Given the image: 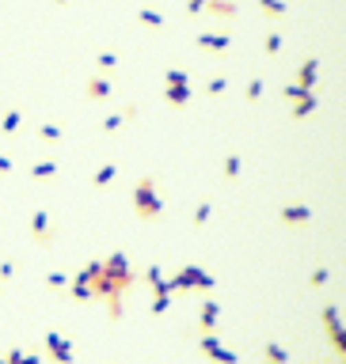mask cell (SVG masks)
Wrapping results in <instances>:
<instances>
[{
    "label": "cell",
    "mask_w": 346,
    "mask_h": 364,
    "mask_svg": "<svg viewBox=\"0 0 346 364\" xmlns=\"http://www.w3.org/2000/svg\"><path fill=\"white\" fill-rule=\"evenodd\" d=\"M46 284H49V289H65L69 277H65V274H49V277H46Z\"/></svg>",
    "instance_id": "obj_14"
},
{
    "label": "cell",
    "mask_w": 346,
    "mask_h": 364,
    "mask_svg": "<svg viewBox=\"0 0 346 364\" xmlns=\"http://www.w3.org/2000/svg\"><path fill=\"white\" fill-rule=\"evenodd\" d=\"M42 349H46L49 364H73V341H69L65 334L49 330L46 338H42Z\"/></svg>",
    "instance_id": "obj_4"
},
{
    "label": "cell",
    "mask_w": 346,
    "mask_h": 364,
    "mask_svg": "<svg viewBox=\"0 0 346 364\" xmlns=\"http://www.w3.org/2000/svg\"><path fill=\"white\" fill-rule=\"evenodd\" d=\"M12 274H16V262H4L0 266V281H12Z\"/></svg>",
    "instance_id": "obj_20"
},
{
    "label": "cell",
    "mask_w": 346,
    "mask_h": 364,
    "mask_svg": "<svg viewBox=\"0 0 346 364\" xmlns=\"http://www.w3.org/2000/svg\"><path fill=\"white\" fill-rule=\"evenodd\" d=\"M91 99H107V84L103 80H91Z\"/></svg>",
    "instance_id": "obj_17"
},
{
    "label": "cell",
    "mask_w": 346,
    "mask_h": 364,
    "mask_svg": "<svg viewBox=\"0 0 346 364\" xmlns=\"http://www.w3.org/2000/svg\"><path fill=\"white\" fill-rule=\"evenodd\" d=\"M111 178H115V167H103V171L95 175V186H107Z\"/></svg>",
    "instance_id": "obj_16"
},
{
    "label": "cell",
    "mask_w": 346,
    "mask_h": 364,
    "mask_svg": "<svg viewBox=\"0 0 346 364\" xmlns=\"http://www.w3.org/2000/svg\"><path fill=\"white\" fill-rule=\"evenodd\" d=\"M312 80H316V61H305V69H301V84H297V88H308Z\"/></svg>",
    "instance_id": "obj_12"
},
{
    "label": "cell",
    "mask_w": 346,
    "mask_h": 364,
    "mask_svg": "<svg viewBox=\"0 0 346 364\" xmlns=\"http://www.w3.org/2000/svg\"><path fill=\"white\" fill-rule=\"evenodd\" d=\"M263 364H266V361H263Z\"/></svg>",
    "instance_id": "obj_24"
},
{
    "label": "cell",
    "mask_w": 346,
    "mask_h": 364,
    "mask_svg": "<svg viewBox=\"0 0 346 364\" xmlns=\"http://www.w3.org/2000/svg\"><path fill=\"white\" fill-rule=\"evenodd\" d=\"M4 364H42V356L27 353V349H8V353H4Z\"/></svg>",
    "instance_id": "obj_9"
},
{
    "label": "cell",
    "mask_w": 346,
    "mask_h": 364,
    "mask_svg": "<svg viewBox=\"0 0 346 364\" xmlns=\"http://www.w3.org/2000/svg\"><path fill=\"white\" fill-rule=\"evenodd\" d=\"M308 217H312V213H308V205H301V202L281 209V224H286V228H305Z\"/></svg>",
    "instance_id": "obj_7"
},
{
    "label": "cell",
    "mask_w": 346,
    "mask_h": 364,
    "mask_svg": "<svg viewBox=\"0 0 346 364\" xmlns=\"http://www.w3.org/2000/svg\"><path fill=\"white\" fill-rule=\"evenodd\" d=\"M338 364H346V361H343V356H338Z\"/></svg>",
    "instance_id": "obj_21"
},
{
    "label": "cell",
    "mask_w": 346,
    "mask_h": 364,
    "mask_svg": "<svg viewBox=\"0 0 346 364\" xmlns=\"http://www.w3.org/2000/svg\"><path fill=\"white\" fill-rule=\"evenodd\" d=\"M206 220H209V205L202 202V205H198V213H194V224L202 228V224H206Z\"/></svg>",
    "instance_id": "obj_18"
},
{
    "label": "cell",
    "mask_w": 346,
    "mask_h": 364,
    "mask_svg": "<svg viewBox=\"0 0 346 364\" xmlns=\"http://www.w3.org/2000/svg\"><path fill=\"white\" fill-rule=\"evenodd\" d=\"M263 361L266 364H289V353L278 345V341H266V345H263Z\"/></svg>",
    "instance_id": "obj_8"
},
{
    "label": "cell",
    "mask_w": 346,
    "mask_h": 364,
    "mask_svg": "<svg viewBox=\"0 0 346 364\" xmlns=\"http://www.w3.org/2000/svg\"><path fill=\"white\" fill-rule=\"evenodd\" d=\"M217 319H221V304L206 300V304H202V311H198V334H214L217 330Z\"/></svg>",
    "instance_id": "obj_6"
},
{
    "label": "cell",
    "mask_w": 346,
    "mask_h": 364,
    "mask_svg": "<svg viewBox=\"0 0 346 364\" xmlns=\"http://www.w3.org/2000/svg\"><path fill=\"white\" fill-rule=\"evenodd\" d=\"M0 364H4V356H0Z\"/></svg>",
    "instance_id": "obj_22"
},
{
    "label": "cell",
    "mask_w": 346,
    "mask_h": 364,
    "mask_svg": "<svg viewBox=\"0 0 346 364\" xmlns=\"http://www.w3.org/2000/svg\"><path fill=\"white\" fill-rule=\"evenodd\" d=\"M224 175H232V178L240 175V160H236V156H229V163H224Z\"/></svg>",
    "instance_id": "obj_19"
},
{
    "label": "cell",
    "mask_w": 346,
    "mask_h": 364,
    "mask_svg": "<svg viewBox=\"0 0 346 364\" xmlns=\"http://www.w3.org/2000/svg\"><path fill=\"white\" fill-rule=\"evenodd\" d=\"M209 361L214 364H240V356L232 353V349H224V345H217L214 353H209Z\"/></svg>",
    "instance_id": "obj_10"
},
{
    "label": "cell",
    "mask_w": 346,
    "mask_h": 364,
    "mask_svg": "<svg viewBox=\"0 0 346 364\" xmlns=\"http://www.w3.org/2000/svg\"><path fill=\"white\" fill-rule=\"evenodd\" d=\"M320 323H323V330H327L331 349H335L338 356H346V330H343V319H338V308H335V304L320 311Z\"/></svg>",
    "instance_id": "obj_3"
},
{
    "label": "cell",
    "mask_w": 346,
    "mask_h": 364,
    "mask_svg": "<svg viewBox=\"0 0 346 364\" xmlns=\"http://www.w3.org/2000/svg\"><path fill=\"white\" fill-rule=\"evenodd\" d=\"M312 364H320V361H312Z\"/></svg>",
    "instance_id": "obj_23"
},
{
    "label": "cell",
    "mask_w": 346,
    "mask_h": 364,
    "mask_svg": "<svg viewBox=\"0 0 346 364\" xmlns=\"http://www.w3.org/2000/svg\"><path fill=\"white\" fill-rule=\"evenodd\" d=\"M168 304H172V292H157V296H152V315H164L168 311Z\"/></svg>",
    "instance_id": "obj_11"
},
{
    "label": "cell",
    "mask_w": 346,
    "mask_h": 364,
    "mask_svg": "<svg viewBox=\"0 0 346 364\" xmlns=\"http://www.w3.org/2000/svg\"><path fill=\"white\" fill-rule=\"evenodd\" d=\"M168 281H172V292H209L214 289V277L202 266H183L179 274L168 277Z\"/></svg>",
    "instance_id": "obj_2"
},
{
    "label": "cell",
    "mask_w": 346,
    "mask_h": 364,
    "mask_svg": "<svg viewBox=\"0 0 346 364\" xmlns=\"http://www.w3.org/2000/svg\"><path fill=\"white\" fill-rule=\"evenodd\" d=\"M308 284H312V289H323V284H327V269H316V274H312V281H308Z\"/></svg>",
    "instance_id": "obj_15"
},
{
    "label": "cell",
    "mask_w": 346,
    "mask_h": 364,
    "mask_svg": "<svg viewBox=\"0 0 346 364\" xmlns=\"http://www.w3.org/2000/svg\"><path fill=\"white\" fill-rule=\"evenodd\" d=\"M137 284V274L130 269V262L122 254H111V258L99 262L95 277H91V300H103L107 304L111 323H122V296Z\"/></svg>",
    "instance_id": "obj_1"
},
{
    "label": "cell",
    "mask_w": 346,
    "mask_h": 364,
    "mask_svg": "<svg viewBox=\"0 0 346 364\" xmlns=\"http://www.w3.org/2000/svg\"><path fill=\"white\" fill-rule=\"evenodd\" d=\"M209 12H214V16H232V0H214V4H209Z\"/></svg>",
    "instance_id": "obj_13"
},
{
    "label": "cell",
    "mask_w": 346,
    "mask_h": 364,
    "mask_svg": "<svg viewBox=\"0 0 346 364\" xmlns=\"http://www.w3.org/2000/svg\"><path fill=\"white\" fill-rule=\"evenodd\" d=\"M133 205H137V213L145 220H160V202H157V194H152V178L137 182V190H133Z\"/></svg>",
    "instance_id": "obj_5"
}]
</instances>
